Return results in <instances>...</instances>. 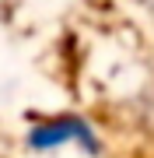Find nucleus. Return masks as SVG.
I'll return each instance as SVG.
<instances>
[{
	"label": "nucleus",
	"mask_w": 154,
	"mask_h": 158,
	"mask_svg": "<svg viewBox=\"0 0 154 158\" xmlns=\"http://www.w3.org/2000/svg\"><path fill=\"white\" fill-rule=\"evenodd\" d=\"M151 158H154V151H151Z\"/></svg>",
	"instance_id": "obj_1"
}]
</instances>
